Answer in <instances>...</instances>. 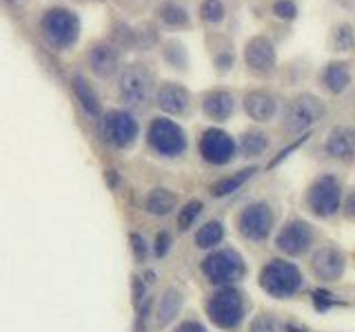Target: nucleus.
I'll list each match as a JSON object with an SVG mask.
<instances>
[{"label": "nucleus", "instance_id": "obj_29", "mask_svg": "<svg viewBox=\"0 0 355 332\" xmlns=\"http://www.w3.org/2000/svg\"><path fill=\"white\" fill-rule=\"evenodd\" d=\"M200 18L205 22H211V25H216V22L225 18V5H222L220 0H205V3L200 5Z\"/></svg>", "mask_w": 355, "mask_h": 332}, {"label": "nucleus", "instance_id": "obj_10", "mask_svg": "<svg viewBox=\"0 0 355 332\" xmlns=\"http://www.w3.org/2000/svg\"><path fill=\"white\" fill-rule=\"evenodd\" d=\"M200 155H202L209 164L222 166L233 160V155H236V142H233V138L225 131L209 129L202 133V138H200Z\"/></svg>", "mask_w": 355, "mask_h": 332}, {"label": "nucleus", "instance_id": "obj_3", "mask_svg": "<svg viewBox=\"0 0 355 332\" xmlns=\"http://www.w3.org/2000/svg\"><path fill=\"white\" fill-rule=\"evenodd\" d=\"M120 95L129 107L144 109L153 95V73L147 64L133 62L120 73Z\"/></svg>", "mask_w": 355, "mask_h": 332}, {"label": "nucleus", "instance_id": "obj_23", "mask_svg": "<svg viewBox=\"0 0 355 332\" xmlns=\"http://www.w3.org/2000/svg\"><path fill=\"white\" fill-rule=\"evenodd\" d=\"M258 171L255 166H251V169H244V171H238V173H233L229 177H225V180H220L216 182L214 186H211V193H214L216 197H225V195H231V193H236L238 188L249 180V177Z\"/></svg>", "mask_w": 355, "mask_h": 332}, {"label": "nucleus", "instance_id": "obj_39", "mask_svg": "<svg viewBox=\"0 0 355 332\" xmlns=\"http://www.w3.org/2000/svg\"><path fill=\"white\" fill-rule=\"evenodd\" d=\"M344 213H347V217L355 219V191L349 195V199H347V206H344Z\"/></svg>", "mask_w": 355, "mask_h": 332}, {"label": "nucleus", "instance_id": "obj_36", "mask_svg": "<svg viewBox=\"0 0 355 332\" xmlns=\"http://www.w3.org/2000/svg\"><path fill=\"white\" fill-rule=\"evenodd\" d=\"M313 297H315V306H318L320 310H327L329 306H336V304H338V299H331L333 295H329V293H324V290L313 293Z\"/></svg>", "mask_w": 355, "mask_h": 332}, {"label": "nucleus", "instance_id": "obj_5", "mask_svg": "<svg viewBox=\"0 0 355 332\" xmlns=\"http://www.w3.org/2000/svg\"><path fill=\"white\" fill-rule=\"evenodd\" d=\"M207 313L216 326L220 328H236L244 317V299L233 288H222L207 302Z\"/></svg>", "mask_w": 355, "mask_h": 332}, {"label": "nucleus", "instance_id": "obj_37", "mask_svg": "<svg viewBox=\"0 0 355 332\" xmlns=\"http://www.w3.org/2000/svg\"><path fill=\"white\" fill-rule=\"evenodd\" d=\"M142 302H144V286H142V282L136 277V279H133V306L138 308Z\"/></svg>", "mask_w": 355, "mask_h": 332}, {"label": "nucleus", "instance_id": "obj_6", "mask_svg": "<svg viewBox=\"0 0 355 332\" xmlns=\"http://www.w3.org/2000/svg\"><path fill=\"white\" fill-rule=\"evenodd\" d=\"M149 144L155 153L164 155V158H178L187 149V136L184 131L175 124V122L166 118H155L149 127Z\"/></svg>", "mask_w": 355, "mask_h": 332}, {"label": "nucleus", "instance_id": "obj_28", "mask_svg": "<svg viewBox=\"0 0 355 332\" xmlns=\"http://www.w3.org/2000/svg\"><path fill=\"white\" fill-rule=\"evenodd\" d=\"M162 53H164V60L169 62L171 66H175V69H184V66H187V49H184L182 42L169 40L164 44Z\"/></svg>", "mask_w": 355, "mask_h": 332}, {"label": "nucleus", "instance_id": "obj_14", "mask_svg": "<svg viewBox=\"0 0 355 332\" xmlns=\"http://www.w3.org/2000/svg\"><path fill=\"white\" fill-rule=\"evenodd\" d=\"M311 268H313V275L322 282H338L344 273V255L338 248L324 246L313 255Z\"/></svg>", "mask_w": 355, "mask_h": 332}, {"label": "nucleus", "instance_id": "obj_33", "mask_svg": "<svg viewBox=\"0 0 355 332\" xmlns=\"http://www.w3.org/2000/svg\"><path fill=\"white\" fill-rule=\"evenodd\" d=\"M251 332H280L277 321L269 315H260L258 319L251 324Z\"/></svg>", "mask_w": 355, "mask_h": 332}, {"label": "nucleus", "instance_id": "obj_20", "mask_svg": "<svg viewBox=\"0 0 355 332\" xmlns=\"http://www.w3.org/2000/svg\"><path fill=\"white\" fill-rule=\"evenodd\" d=\"M233 109H236V100H233V95L229 91H211L205 95L202 111L211 120L225 122L227 118H231Z\"/></svg>", "mask_w": 355, "mask_h": 332}, {"label": "nucleus", "instance_id": "obj_16", "mask_svg": "<svg viewBox=\"0 0 355 332\" xmlns=\"http://www.w3.org/2000/svg\"><path fill=\"white\" fill-rule=\"evenodd\" d=\"M155 102H158V107L162 111H166V113L171 116H180L184 113V111L189 109V102H191V95H189V91L184 86L175 84V82H164L158 93H155Z\"/></svg>", "mask_w": 355, "mask_h": 332}, {"label": "nucleus", "instance_id": "obj_13", "mask_svg": "<svg viewBox=\"0 0 355 332\" xmlns=\"http://www.w3.org/2000/svg\"><path fill=\"white\" fill-rule=\"evenodd\" d=\"M311 241H313V230H311V226L306 224V221L293 219L280 230L275 243L284 255H293L295 257V255H302L309 250Z\"/></svg>", "mask_w": 355, "mask_h": 332}, {"label": "nucleus", "instance_id": "obj_19", "mask_svg": "<svg viewBox=\"0 0 355 332\" xmlns=\"http://www.w3.org/2000/svg\"><path fill=\"white\" fill-rule=\"evenodd\" d=\"M327 151L329 155H333V158H338V160L355 158V131L349 127L333 129L327 140Z\"/></svg>", "mask_w": 355, "mask_h": 332}, {"label": "nucleus", "instance_id": "obj_4", "mask_svg": "<svg viewBox=\"0 0 355 332\" xmlns=\"http://www.w3.org/2000/svg\"><path fill=\"white\" fill-rule=\"evenodd\" d=\"M327 113L322 100L311 95V93H302L295 100H291L286 107L284 113V131L286 133H302L306 129H311L318 120H322Z\"/></svg>", "mask_w": 355, "mask_h": 332}, {"label": "nucleus", "instance_id": "obj_7", "mask_svg": "<svg viewBox=\"0 0 355 332\" xmlns=\"http://www.w3.org/2000/svg\"><path fill=\"white\" fill-rule=\"evenodd\" d=\"M202 273L211 284H233L242 279L244 275V261L242 257L231 248L218 250L209 255L202 264Z\"/></svg>", "mask_w": 355, "mask_h": 332}, {"label": "nucleus", "instance_id": "obj_30", "mask_svg": "<svg viewBox=\"0 0 355 332\" xmlns=\"http://www.w3.org/2000/svg\"><path fill=\"white\" fill-rule=\"evenodd\" d=\"M200 210H202V202H198V199H193V202H189V204L180 210V215H178V228H180V230H187V228L196 221V217L200 215Z\"/></svg>", "mask_w": 355, "mask_h": 332}, {"label": "nucleus", "instance_id": "obj_35", "mask_svg": "<svg viewBox=\"0 0 355 332\" xmlns=\"http://www.w3.org/2000/svg\"><path fill=\"white\" fill-rule=\"evenodd\" d=\"M169 246H171V235L169 232H160L158 239H155V255H158V257H164Z\"/></svg>", "mask_w": 355, "mask_h": 332}, {"label": "nucleus", "instance_id": "obj_1", "mask_svg": "<svg viewBox=\"0 0 355 332\" xmlns=\"http://www.w3.org/2000/svg\"><path fill=\"white\" fill-rule=\"evenodd\" d=\"M40 31L44 40H47L55 51H67L71 49L80 36V20L73 11L64 7H53L44 11L40 18Z\"/></svg>", "mask_w": 355, "mask_h": 332}, {"label": "nucleus", "instance_id": "obj_17", "mask_svg": "<svg viewBox=\"0 0 355 332\" xmlns=\"http://www.w3.org/2000/svg\"><path fill=\"white\" fill-rule=\"evenodd\" d=\"M244 111L255 122H269L277 113V100L266 91H251L244 95Z\"/></svg>", "mask_w": 355, "mask_h": 332}, {"label": "nucleus", "instance_id": "obj_22", "mask_svg": "<svg viewBox=\"0 0 355 332\" xmlns=\"http://www.w3.org/2000/svg\"><path fill=\"white\" fill-rule=\"evenodd\" d=\"M322 77H324V84L333 93H342L351 84V71L344 62H331Z\"/></svg>", "mask_w": 355, "mask_h": 332}, {"label": "nucleus", "instance_id": "obj_18", "mask_svg": "<svg viewBox=\"0 0 355 332\" xmlns=\"http://www.w3.org/2000/svg\"><path fill=\"white\" fill-rule=\"evenodd\" d=\"M71 89H73V95H76L78 102H80L85 113L89 118H100V111H103V107H100V98L96 93V89L92 86V82H89L85 75L76 73L71 77Z\"/></svg>", "mask_w": 355, "mask_h": 332}, {"label": "nucleus", "instance_id": "obj_25", "mask_svg": "<svg viewBox=\"0 0 355 332\" xmlns=\"http://www.w3.org/2000/svg\"><path fill=\"white\" fill-rule=\"evenodd\" d=\"M222 237H225V228H222L220 221H209V224H205L198 230L196 243L200 248H214L222 241Z\"/></svg>", "mask_w": 355, "mask_h": 332}, {"label": "nucleus", "instance_id": "obj_26", "mask_svg": "<svg viewBox=\"0 0 355 332\" xmlns=\"http://www.w3.org/2000/svg\"><path fill=\"white\" fill-rule=\"evenodd\" d=\"M266 147H269V140H266L264 133L260 131H249L242 136V142H240V149L244 155H251V158H255V155H262L266 151Z\"/></svg>", "mask_w": 355, "mask_h": 332}, {"label": "nucleus", "instance_id": "obj_32", "mask_svg": "<svg viewBox=\"0 0 355 332\" xmlns=\"http://www.w3.org/2000/svg\"><path fill=\"white\" fill-rule=\"evenodd\" d=\"M273 14L282 20H293L297 16V7L293 0H277L273 5Z\"/></svg>", "mask_w": 355, "mask_h": 332}, {"label": "nucleus", "instance_id": "obj_12", "mask_svg": "<svg viewBox=\"0 0 355 332\" xmlns=\"http://www.w3.org/2000/svg\"><path fill=\"white\" fill-rule=\"evenodd\" d=\"M244 60H247V66L253 73L260 75H269L275 69V47L269 38L264 36H255L247 42L244 47Z\"/></svg>", "mask_w": 355, "mask_h": 332}, {"label": "nucleus", "instance_id": "obj_8", "mask_svg": "<svg viewBox=\"0 0 355 332\" xmlns=\"http://www.w3.org/2000/svg\"><path fill=\"white\" fill-rule=\"evenodd\" d=\"M103 140L116 149H127L129 144L138 138V122L133 116L125 113V111H109L103 118Z\"/></svg>", "mask_w": 355, "mask_h": 332}, {"label": "nucleus", "instance_id": "obj_9", "mask_svg": "<svg viewBox=\"0 0 355 332\" xmlns=\"http://www.w3.org/2000/svg\"><path fill=\"white\" fill-rule=\"evenodd\" d=\"M340 184L336 177L322 175L315 184L309 188V206L320 217H331L340 208Z\"/></svg>", "mask_w": 355, "mask_h": 332}, {"label": "nucleus", "instance_id": "obj_31", "mask_svg": "<svg viewBox=\"0 0 355 332\" xmlns=\"http://www.w3.org/2000/svg\"><path fill=\"white\" fill-rule=\"evenodd\" d=\"M353 42H355V36H353V31H351L349 25L338 27L336 33H333V44H336L338 51H349L353 47Z\"/></svg>", "mask_w": 355, "mask_h": 332}, {"label": "nucleus", "instance_id": "obj_34", "mask_svg": "<svg viewBox=\"0 0 355 332\" xmlns=\"http://www.w3.org/2000/svg\"><path fill=\"white\" fill-rule=\"evenodd\" d=\"M131 248H133V255H136V259L144 261V257H147V243H144V239L136 235V232L131 235Z\"/></svg>", "mask_w": 355, "mask_h": 332}, {"label": "nucleus", "instance_id": "obj_15", "mask_svg": "<svg viewBox=\"0 0 355 332\" xmlns=\"http://www.w3.org/2000/svg\"><path fill=\"white\" fill-rule=\"evenodd\" d=\"M120 64V51L114 44H94L89 49V66L98 77H111L118 71Z\"/></svg>", "mask_w": 355, "mask_h": 332}, {"label": "nucleus", "instance_id": "obj_2", "mask_svg": "<svg viewBox=\"0 0 355 332\" xmlns=\"http://www.w3.org/2000/svg\"><path fill=\"white\" fill-rule=\"evenodd\" d=\"M260 286L273 297H293L302 288V273L295 264L273 259L260 273Z\"/></svg>", "mask_w": 355, "mask_h": 332}, {"label": "nucleus", "instance_id": "obj_27", "mask_svg": "<svg viewBox=\"0 0 355 332\" xmlns=\"http://www.w3.org/2000/svg\"><path fill=\"white\" fill-rule=\"evenodd\" d=\"M158 14H160V20L169 27H187L189 25V14L175 3H164Z\"/></svg>", "mask_w": 355, "mask_h": 332}, {"label": "nucleus", "instance_id": "obj_24", "mask_svg": "<svg viewBox=\"0 0 355 332\" xmlns=\"http://www.w3.org/2000/svg\"><path fill=\"white\" fill-rule=\"evenodd\" d=\"M144 206H147V210L153 215H166L175 208V195L166 191V188H155V191L147 195Z\"/></svg>", "mask_w": 355, "mask_h": 332}, {"label": "nucleus", "instance_id": "obj_21", "mask_svg": "<svg viewBox=\"0 0 355 332\" xmlns=\"http://www.w3.org/2000/svg\"><path fill=\"white\" fill-rule=\"evenodd\" d=\"M180 306H182V295L178 293L175 288H166L162 299H160V306H158V319H155V326L164 328L178 313H180Z\"/></svg>", "mask_w": 355, "mask_h": 332}, {"label": "nucleus", "instance_id": "obj_11", "mask_svg": "<svg viewBox=\"0 0 355 332\" xmlns=\"http://www.w3.org/2000/svg\"><path fill=\"white\" fill-rule=\"evenodd\" d=\"M240 232L247 239L262 241L271 232L273 226V213L266 204H251L249 208H244L238 217Z\"/></svg>", "mask_w": 355, "mask_h": 332}, {"label": "nucleus", "instance_id": "obj_38", "mask_svg": "<svg viewBox=\"0 0 355 332\" xmlns=\"http://www.w3.org/2000/svg\"><path fill=\"white\" fill-rule=\"evenodd\" d=\"M175 332H207V330H205L202 326H200L198 321H187V324H182Z\"/></svg>", "mask_w": 355, "mask_h": 332}]
</instances>
